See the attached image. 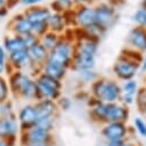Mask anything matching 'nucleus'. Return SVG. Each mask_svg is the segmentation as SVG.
<instances>
[{
  "label": "nucleus",
  "instance_id": "e433bc0d",
  "mask_svg": "<svg viewBox=\"0 0 146 146\" xmlns=\"http://www.w3.org/2000/svg\"><path fill=\"white\" fill-rule=\"evenodd\" d=\"M139 74H140V75H146V53L143 55V59H141V61H140Z\"/></svg>",
  "mask_w": 146,
  "mask_h": 146
},
{
  "label": "nucleus",
  "instance_id": "4c0bfd02",
  "mask_svg": "<svg viewBox=\"0 0 146 146\" xmlns=\"http://www.w3.org/2000/svg\"><path fill=\"white\" fill-rule=\"evenodd\" d=\"M125 140H108L106 141V146H123Z\"/></svg>",
  "mask_w": 146,
  "mask_h": 146
},
{
  "label": "nucleus",
  "instance_id": "f704fd0d",
  "mask_svg": "<svg viewBox=\"0 0 146 146\" xmlns=\"http://www.w3.org/2000/svg\"><path fill=\"white\" fill-rule=\"evenodd\" d=\"M44 1L45 0H19V5L24 7V9H27L39 5H44Z\"/></svg>",
  "mask_w": 146,
  "mask_h": 146
},
{
  "label": "nucleus",
  "instance_id": "2eb2a0df",
  "mask_svg": "<svg viewBox=\"0 0 146 146\" xmlns=\"http://www.w3.org/2000/svg\"><path fill=\"white\" fill-rule=\"evenodd\" d=\"M71 13L72 12L62 14V13L52 12V14L48 19V22H47L48 30L63 36L69 29H72V15H71Z\"/></svg>",
  "mask_w": 146,
  "mask_h": 146
},
{
  "label": "nucleus",
  "instance_id": "cd10ccee",
  "mask_svg": "<svg viewBox=\"0 0 146 146\" xmlns=\"http://www.w3.org/2000/svg\"><path fill=\"white\" fill-rule=\"evenodd\" d=\"M121 89H122V94H130V96H137L140 86L138 82L133 80H129L125 82H121Z\"/></svg>",
  "mask_w": 146,
  "mask_h": 146
},
{
  "label": "nucleus",
  "instance_id": "bb28decb",
  "mask_svg": "<svg viewBox=\"0 0 146 146\" xmlns=\"http://www.w3.org/2000/svg\"><path fill=\"white\" fill-rule=\"evenodd\" d=\"M12 99V93L6 76H0V104Z\"/></svg>",
  "mask_w": 146,
  "mask_h": 146
},
{
  "label": "nucleus",
  "instance_id": "f3484780",
  "mask_svg": "<svg viewBox=\"0 0 146 146\" xmlns=\"http://www.w3.org/2000/svg\"><path fill=\"white\" fill-rule=\"evenodd\" d=\"M127 47L141 54L146 53V28L135 25L129 31L127 37Z\"/></svg>",
  "mask_w": 146,
  "mask_h": 146
},
{
  "label": "nucleus",
  "instance_id": "c756f323",
  "mask_svg": "<svg viewBox=\"0 0 146 146\" xmlns=\"http://www.w3.org/2000/svg\"><path fill=\"white\" fill-rule=\"evenodd\" d=\"M14 116H16V111L13 99L0 104V117H14Z\"/></svg>",
  "mask_w": 146,
  "mask_h": 146
},
{
  "label": "nucleus",
  "instance_id": "ddd939ff",
  "mask_svg": "<svg viewBox=\"0 0 146 146\" xmlns=\"http://www.w3.org/2000/svg\"><path fill=\"white\" fill-rule=\"evenodd\" d=\"M21 128L16 116L14 117H0V139L6 140L13 146L20 138Z\"/></svg>",
  "mask_w": 146,
  "mask_h": 146
},
{
  "label": "nucleus",
  "instance_id": "49530a36",
  "mask_svg": "<svg viewBox=\"0 0 146 146\" xmlns=\"http://www.w3.org/2000/svg\"><path fill=\"white\" fill-rule=\"evenodd\" d=\"M30 146H52V144H37V145H30Z\"/></svg>",
  "mask_w": 146,
  "mask_h": 146
},
{
  "label": "nucleus",
  "instance_id": "de8ad7c7",
  "mask_svg": "<svg viewBox=\"0 0 146 146\" xmlns=\"http://www.w3.org/2000/svg\"><path fill=\"white\" fill-rule=\"evenodd\" d=\"M140 6L146 7V0H141V4H140Z\"/></svg>",
  "mask_w": 146,
  "mask_h": 146
},
{
  "label": "nucleus",
  "instance_id": "c03bdc74",
  "mask_svg": "<svg viewBox=\"0 0 146 146\" xmlns=\"http://www.w3.org/2000/svg\"><path fill=\"white\" fill-rule=\"evenodd\" d=\"M0 146H11L6 140H4V139H0Z\"/></svg>",
  "mask_w": 146,
  "mask_h": 146
},
{
  "label": "nucleus",
  "instance_id": "79ce46f5",
  "mask_svg": "<svg viewBox=\"0 0 146 146\" xmlns=\"http://www.w3.org/2000/svg\"><path fill=\"white\" fill-rule=\"evenodd\" d=\"M16 5H19V0H9V4H8V8H14Z\"/></svg>",
  "mask_w": 146,
  "mask_h": 146
},
{
  "label": "nucleus",
  "instance_id": "473e14b6",
  "mask_svg": "<svg viewBox=\"0 0 146 146\" xmlns=\"http://www.w3.org/2000/svg\"><path fill=\"white\" fill-rule=\"evenodd\" d=\"M133 129L141 138H146V121L144 119L136 117L133 120Z\"/></svg>",
  "mask_w": 146,
  "mask_h": 146
},
{
  "label": "nucleus",
  "instance_id": "7c9ffc66",
  "mask_svg": "<svg viewBox=\"0 0 146 146\" xmlns=\"http://www.w3.org/2000/svg\"><path fill=\"white\" fill-rule=\"evenodd\" d=\"M136 105L139 108V112L146 114V86H141L136 96Z\"/></svg>",
  "mask_w": 146,
  "mask_h": 146
},
{
  "label": "nucleus",
  "instance_id": "dca6fc26",
  "mask_svg": "<svg viewBox=\"0 0 146 146\" xmlns=\"http://www.w3.org/2000/svg\"><path fill=\"white\" fill-rule=\"evenodd\" d=\"M8 62H9V67H11L12 71L22 70V71H27L29 74L36 76L32 63L30 61L28 50H21V51L9 53L8 54Z\"/></svg>",
  "mask_w": 146,
  "mask_h": 146
},
{
  "label": "nucleus",
  "instance_id": "9b49d317",
  "mask_svg": "<svg viewBox=\"0 0 146 146\" xmlns=\"http://www.w3.org/2000/svg\"><path fill=\"white\" fill-rule=\"evenodd\" d=\"M19 140L22 146H30L37 144H52L53 135L50 131H46L35 125L33 128H30L25 131H21Z\"/></svg>",
  "mask_w": 146,
  "mask_h": 146
},
{
  "label": "nucleus",
  "instance_id": "4be33fe9",
  "mask_svg": "<svg viewBox=\"0 0 146 146\" xmlns=\"http://www.w3.org/2000/svg\"><path fill=\"white\" fill-rule=\"evenodd\" d=\"M42 72H44L45 75H48L53 78H56V80H60V81H64V78L67 77L68 75V69H66L64 67L58 64V63H54L52 61H46L44 63V66L42 67Z\"/></svg>",
  "mask_w": 146,
  "mask_h": 146
},
{
  "label": "nucleus",
  "instance_id": "09e8293b",
  "mask_svg": "<svg viewBox=\"0 0 146 146\" xmlns=\"http://www.w3.org/2000/svg\"><path fill=\"white\" fill-rule=\"evenodd\" d=\"M145 82H146V80H145ZM145 86H146V85H145Z\"/></svg>",
  "mask_w": 146,
  "mask_h": 146
},
{
  "label": "nucleus",
  "instance_id": "58836bf2",
  "mask_svg": "<svg viewBox=\"0 0 146 146\" xmlns=\"http://www.w3.org/2000/svg\"><path fill=\"white\" fill-rule=\"evenodd\" d=\"M94 0H75L76 6H81V5H93Z\"/></svg>",
  "mask_w": 146,
  "mask_h": 146
},
{
  "label": "nucleus",
  "instance_id": "a18cd8bd",
  "mask_svg": "<svg viewBox=\"0 0 146 146\" xmlns=\"http://www.w3.org/2000/svg\"><path fill=\"white\" fill-rule=\"evenodd\" d=\"M123 146H137V145L133 144V143H131V141H129V140H125V143L123 144Z\"/></svg>",
  "mask_w": 146,
  "mask_h": 146
},
{
  "label": "nucleus",
  "instance_id": "a878e982",
  "mask_svg": "<svg viewBox=\"0 0 146 146\" xmlns=\"http://www.w3.org/2000/svg\"><path fill=\"white\" fill-rule=\"evenodd\" d=\"M12 72L9 62H8V53L0 44V76H8Z\"/></svg>",
  "mask_w": 146,
  "mask_h": 146
},
{
  "label": "nucleus",
  "instance_id": "aec40b11",
  "mask_svg": "<svg viewBox=\"0 0 146 146\" xmlns=\"http://www.w3.org/2000/svg\"><path fill=\"white\" fill-rule=\"evenodd\" d=\"M35 106H36V111H37L38 120L45 117H58L59 107L56 101L40 99L35 102Z\"/></svg>",
  "mask_w": 146,
  "mask_h": 146
},
{
  "label": "nucleus",
  "instance_id": "a19ab883",
  "mask_svg": "<svg viewBox=\"0 0 146 146\" xmlns=\"http://www.w3.org/2000/svg\"><path fill=\"white\" fill-rule=\"evenodd\" d=\"M109 3H112L113 5H115L116 7H120L121 5H123L125 3V0H108Z\"/></svg>",
  "mask_w": 146,
  "mask_h": 146
},
{
  "label": "nucleus",
  "instance_id": "f257e3e1",
  "mask_svg": "<svg viewBox=\"0 0 146 146\" xmlns=\"http://www.w3.org/2000/svg\"><path fill=\"white\" fill-rule=\"evenodd\" d=\"M75 30L78 35L75 33V54L70 70L77 74L83 70L96 69L100 40L90 37L78 29Z\"/></svg>",
  "mask_w": 146,
  "mask_h": 146
},
{
  "label": "nucleus",
  "instance_id": "412c9836",
  "mask_svg": "<svg viewBox=\"0 0 146 146\" xmlns=\"http://www.w3.org/2000/svg\"><path fill=\"white\" fill-rule=\"evenodd\" d=\"M1 45L4 46V48L6 50V52L8 54L16 52V51H21V50H28L24 38L21 37V36L14 35V33H9V35L5 36Z\"/></svg>",
  "mask_w": 146,
  "mask_h": 146
},
{
  "label": "nucleus",
  "instance_id": "423d86ee",
  "mask_svg": "<svg viewBox=\"0 0 146 146\" xmlns=\"http://www.w3.org/2000/svg\"><path fill=\"white\" fill-rule=\"evenodd\" d=\"M94 6V19H96V27L98 30L101 32L102 36H105L109 30L113 29L119 20H120V14H119V7L109 3L108 0H102Z\"/></svg>",
  "mask_w": 146,
  "mask_h": 146
},
{
  "label": "nucleus",
  "instance_id": "4468645a",
  "mask_svg": "<svg viewBox=\"0 0 146 146\" xmlns=\"http://www.w3.org/2000/svg\"><path fill=\"white\" fill-rule=\"evenodd\" d=\"M129 127L124 122H111L102 125L100 133L108 140H128L129 138Z\"/></svg>",
  "mask_w": 146,
  "mask_h": 146
},
{
  "label": "nucleus",
  "instance_id": "b1692460",
  "mask_svg": "<svg viewBox=\"0 0 146 146\" xmlns=\"http://www.w3.org/2000/svg\"><path fill=\"white\" fill-rule=\"evenodd\" d=\"M61 38H62L61 35L55 33V32L48 30L45 35H43L42 37L39 38V43L50 52V51H52L59 44V42L61 40Z\"/></svg>",
  "mask_w": 146,
  "mask_h": 146
},
{
  "label": "nucleus",
  "instance_id": "39448f33",
  "mask_svg": "<svg viewBox=\"0 0 146 146\" xmlns=\"http://www.w3.org/2000/svg\"><path fill=\"white\" fill-rule=\"evenodd\" d=\"M89 92L93 99L101 102H120L122 96L121 82L115 78L100 76L89 86Z\"/></svg>",
  "mask_w": 146,
  "mask_h": 146
},
{
  "label": "nucleus",
  "instance_id": "f8f14e48",
  "mask_svg": "<svg viewBox=\"0 0 146 146\" xmlns=\"http://www.w3.org/2000/svg\"><path fill=\"white\" fill-rule=\"evenodd\" d=\"M16 119L20 124L21 131H25L30 128H33L38 121L35 102H24L16 111Z\"/></svg>",
  "mask_w": 146,
  "mask_h": 146
},
{
  "label": "nucleus",
  "instance_id": "2f4dec72",
  "mask_svg": "<svg viewBox=\"0 0 146 146\" xmlns=\"http://www.w3.org/2000/svg\"><path fill=\"white\" fill-rule=\"evenodd\" d=\"M55 121H56V117H45V119H40L37 121L36 123V127L38 128H42L46 131H50L52 132L54 130V127H55Z\"/></svg>",
  "mask_w": 146,
  "mask_h": 146
},
{
  "label": "nucleus",
  "instance_id": "393cba45",
  "mask_svg": "<svg viewBox=\"0 0 146 146\" xmlns=\"http://www.w3.org/2000/svg\"><path fill=\"white\" fill-rule=\"evenodd\" d=\"M77 76H78V81L81 82L82 85H88L90 86L92 83H94L100 75L97 72L96 69H90V70H83L77 72Z\"/></svg>",
  "mask_w": 146,
  "mask_h": 146
},
{
  "label": "nucleus",
  "instance_id": "6ab92c4d",
  "mask_svg": "<svg viewBox=\"0 0 146 146\" xmlns=\"http://www.w3.org/2000/svg\"><path fill=\"white\" fill-rule=\"evenodd\" d=\"M28 52H29L30 61H31L33 70H35V74L37 75L40 72L42 67L44 66V63L47 61L50 52L40 43H37V44L32 45L31 47H29Z\"/></svg>",
  "mask_w": 146,
  "mask_h": 146
},
{
  "label": "nucleus",
  "instance_id": "72a5a7b5",
  "mask_svg": "<svg viewBox=\"0 0 146 146\" xmlns=\"http://www.w3.org/2000/svg\"><path fill=\"white\" fill-rule=\"evenodd\" d=\"M56 104H58V107H59V111H64V112H67V111H69V109L71 108V106H72V100H71L69 97L62 96V97L56 101Z\"/></svg>",
  "mask_w": 146,
  "mask_h": 146
},
{
  "label": "nucleus",
  "instance_id": "c85d7f7f",
  "mask_svg": "<svg viewBox=\"0 0 146 146\" xmlns=\"http://www.w3.org/2000/svg\"><path fill=\"white\" fill-rule=\"evenodd\" d=\"M131 20H132V22L135 23L136 27L146 28V7L140 6L139 8H137L132 13Z\"/></svg>",
  "mask_w": 146,
  "mask_h": 146
},
{
  "label": "nucleus",
  "instance_id": "a211bd4d",
  "mask_svg": "<svg viewBox=\"0 0 146 146\" xmlns=\"http://www.w3.org/2000/svg\"><path fill=\"white\" fill-rule=\"evenodd\" d=\"M7 27L9 33H14L21 36V37H25V36L32 33V24L23 12L14 15L9 20Z\"/></svg>",
  "mask_w": 146,
  "mask_h": 146
},
{
  "label": "nucleus",
  "instance_id": "ea45409f",
  "mask_svg": "<svg viewBox=\"0 0 146 146\" xmlns=\"http://www.w3.org/2000/svg\"><path fill=\"white\" fill-rule=\"evenodd\" d=\"M8 13H9V8H7V7L0 8V17H1V19L6 17V16L8 15Z\"/></svg>",
  "mask_w": 146,
  "mask_h": 146
},
{
  "label": "nucleus",
  "instance_id": "6e6552de",
  "mask_svg": "<svg viewBox=\"0 0 146 146\" xmlns=\"http://www.w3.org/2000/svg\"><path fill=\"white\" fill-rule=\"evenodd\" d=\"M36 83L38 89V100L58 101L63 96V81L53 78L40 71L36 75Z\"/></svg>",
  "mask_w": 146,
  "mask_h": 146
},
{
  "label": "nucleus",
  "instance_id": "c9c22d12",
  "mask_svg": "<svg viewBox=\"0 0 146 146\" xmlns=\"http://www.w3.org/2000/svg\"><path fill=\"white\" fill-rule=\"evenodd\" d=\"M121 104H123L127 107H130L131 105L136 104V96H130V94H122L121 96Z\"/></svg>",
  "mask_w": 146,
  "mask_h": 146
},
{
  "label": "nucleus",
  "instance_id": "0eeeda50",
  "mask_svg": "<svg viewBox=\"0 0 146 146\" xmlns=\"http://www.w3.org/2000/svg\"><path fill=\"white\" fill-rule=\"evenodd\" d=\"M74 54H75V38H71L67 35H63L59 44L52 51H50L47 60L70 70Z\"/></svg>",
  "mask_w": 146,
  "mask_h": 146
},
{
  "label": "nucleus",
  "instance_id": "37998d69",
  "mask_svg": "<svg viewBox=\"0 0 146 146\" xmlns=\"http://www.w3.org/2000/svg\"><path fill=\"white\" fill-rule=\"evenodd\" d=\"M8 4H9V0H0V8H8Z\"/></svg>",
  "mask_w": 146,
  "mask_h": 146
},
{
  "label": "nucleus",
  "instance_id": "9d476101",
  "mask_svg": "<svg viewBox=\"0 0 146 146\" xmlns=\"http://www.w3.org/2000/svg\"><path fill=\"white\" fill-rule=\"evenodd\" d=\"M71 15H72V29L86 31L96 25L93 5L76 6L75 9L72 11Z\"/></svg>",
  "mask_w": 146,
  "mask_h": 146
},
{
  "label": "nucleus",
  "instance_id": "1a4fd4ad",
  "mask_svg": "<svg viewBox=\"0 0 146 146\" xmlns=\"http://www.w3.org/2000/svg\"><path fill=\"white\" fill-rule=\"evenodd\" d=\"M23 13L32 24V33L37 36L38 38H40L48 31L47 22L52 14L50 6L39 5L36 7L27 8L23 11Z\"/></svg>",
  "mask_w": 146,
  "mask_h": 146
},
{
  "label": "nucleus",
  "instance_id": "f03ea898",
  "mask_svg": "<svg viewBox=\"0 0 146 146\" xmlns=\"http://www.w3.org/2000/svg\"><path fill=\"white\" fill-rule=\"evenodd\" d=\"M89 115L92 121L99 124H106L111 122H124L127 123L130 117V109L121 102H101L92 97L88 101Z\"/></svg>",
  "mask_w": 146,
  "mask_h": 146
},
{
  "label": "nucleus",
  "instance_id": "5701e85b",
  "mask_svg": "<svg viewBox=\"0 0 146 146\" xmlns=\"http://www.w3.org/2000/svg\"><path fill=\"white\" fill-rule=\"evenodd\" d=\"M76 4L75 0H52L50 4V8L55 13H70L75 9Z\"/></svg>",
  "mask_w": 146,
  "mask_h": 146
},
{
  "label": "nucleus",
  "instance_id": "7ed1b4c3",
  "mask_svg": "<svg viewBox=\"0 0 146 146\" xmlns=\"http://www.w3.org/2000/svg\"><path fill=\"white\" fill-rule=\"evenodd\" d=\"M12 99L24 102H36L38 100V89L36 76L22 70H14L7 76Z\"/></svg>",
  "mask_w": 146,
  "mask_h": 146
},
{
  "label": "nucleus",
  "instance_id": "20e7f679",
  "mask_svg": "<svg viewBox=\"0 0 146 146\" xmlns=\"http://www.w3.org/2000/svg\"><path fill=\"white\" fill-rule=\"evenodd\" d=\"M143 55L144 54L136 52L129 47L122 50L112 68L114 78L119 82L133 80L139 74V66Z\"/></svg>",
  "mask_w": 146,
  "mask_h": 146
}]
</instances>
